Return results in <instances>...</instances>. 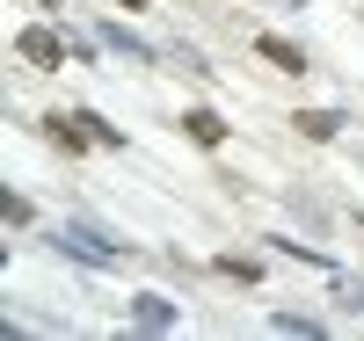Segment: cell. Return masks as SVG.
Returning a JSON list of instances; mask_svg holds the SVG:
<instances>
[{
    "instance_id": "obj_12",
    "label": "cell",
    "mask_w": 364,
    "mask_h": 341,
    "mask_svg": "<svg viewBox=\"0 0 364 341\" xmlns=\"http://www.w3.org/2000/svg\"><path fill=\"white\" fill-rule=\"evenodd\" d=\"M0 211H8V225H29V196H15V189H8V196H0Z\"/></svg>"
},
{
    "instance_id": "obj_16",
    "label": "cell",
    "mask_w": 364,
    "mask_h": 341,
    "mask_svg": "<svg viewBox=\"0 0 364 341\" xmlns=\"http://www.w3.org/2000/svg\"><path fill=\"white\" fill-rule=\"evenodd\" d=\"M44 8H51V0H44Z\"/></svg>"
},
{
    "instance_id": "obj_2",
    "label": "cell",
    "mask_w": 364,
    "mask_h": 341,
    "mask_svg": "<svg viewBox=\"0 0 364 341\" xmlns=\"http://www.w3.org/2000/svg\"><path fill=\"white\" fill-rule=\"evenodd\" d=\"M15 51L29 58V66H66V58H80V37H66V29H22V37H15Z\"/></svg>"
},
{
    "instance_id": "obj_9",
    "label": "cell",
    "mask_w": 364,
    "mask_h": 341,
    "mask_svg": "<svg viewBox=\"0 0 364 341\" xmlns=\"http://www.w3.org/2000/svg\"><path fill=\"white\" fill-rule=\"evenodd\" d=\"M269 327H277V334H306V341H321V334H328V327H321L314 313H277Z\"/></svg>"
},
{
    "instance_id": "obj_4",
    "label": "cell",
    "mask_w": 364,
    "mask_h": 341,
    "mask_svg": "<svg viewBox=\"0 0 364 341\" xmlns=\"http://www.w3.org/2000/svg\"><path fill=\"white\" fill-rule=\"evenodd\" d=\"M255 51H262L277 73H306V51H299V44H284V37H255Z\"/></svg>"
},
{
    "instance_id": "obj_8",
    "label": "cell",
    "mask_w": 364,
    "mask_h": 341,
    "mask_svg": "<svg viewBox=\"0 0 364 341\" xmlns=\"http://www.w3.org/2000/svg\"><path fill=\"white\" fill-rule=\"evenodd\" d=\"M219 276H233V284H262V262L255 255H219Z\"/></svg>"
},
{
    "instance_id": "obj_10",
    "label": "cell",
    "mask_w": 364,
    "mask_h": 341,
    "mask_svg": "<svg viewBox=\"0 0 364 341\" xmlns=\"http://www.w3.org/2000/svg\"><path fill=\"white\" fill-rule=\"evenodd\" d=\"M73 116H80V131L95 138V145H124V131H117V123H102L95 109H73Z\"/></svg>"
},
{
    "instance_id": "obj_13",
    "label": "cell",
    "mask_w": 364,
    "mask_h": 341,
    "mask_svg": "<svg viewBox=\"0 0 364 341\" xmlns=\"http://www.w3.org/2000/svg\"><path fill=\"white\" fill-rule=\"evenodd\" d=\"M343 313H357V320H364V284H343Z\"/></svg>"
},
{
    "instance_id": "obj_15",
    "label": "cell",
    "mask_w": 364,
    "mask_h": 341,
    "mask_svg": "<svg viewBox=\"0 0 364 341\" xmlns=\"http://www.w3.org/2000/svg\"><path fill=\"white\" fill-rule=\"evenodd\" d=\"M291 8H306V0H291Z\"/></svg>"
},
{
    "instance_id": "obj_11",
    "label": "cell",
    "mask_w": 364,
    "mask_h": 341,
    "mask_svg": "<svg viewBox=\"0 0 364 341\" xmlns=\"http://www.w3.org/2000/svg\"><path fill=\"white\" fill-rule=\"evenodd\" d=\"M168 58H175V66H182V73H211V66H204V58H197L190 44H168Z\"/></svg>"
},
{
    "instance_id": "obj_5",
    "label": "cell",
    "mask_w": 364,
    "mask_h": 341,
    "mask_svg": "<svg viewBox=\"0 0 364 341\" xmlns=\"http://www.w3.org/2000/svg\"><path fill=\"white\" fill-rule=\"evenodd\" d=\"M182 131H190L197 145H226V116H211V109H190V116H182Z\"/></svg>"
},
{
    "instance_id": "obj_7",
    "label": "cell",
    "mask_w": 364,
    "mask_h": 341,
    "mask_svg": "<svg viewBox=\"0 0 364 341\" xmlns=\"http://www.w3.org/2000/svg\"><path fill=\"white\" fill-rule=\"evenodd\" d=\"M291 123H299L306 138H336V131H343V116H336V109H299Z\"/></svg>"
},
{
    "instance_id": "obj_6",
    "label": "cell",
    "mask_w": 364,
    "mask_h": 341,
    "mask_svg": "<svg viewBox=\"0 0 364 341\" xmlns=\"http://www.w3.org/2000/svg\"><path fill=\"white\" fill-rule=\"evenodd\" d=\"M102 44H109L117 58H132V66H146V58H154V51H146V44L132 37V29H117V22H102Z\"/></svg>"
},
{
    "instance_id": "obj_14",
    "label": "cell",
    "mask_w": 364,
    "mask_h": 341,
    "mask_svg": "<svg viewBox=\"0 0 364 341\" xmlns=\"http://www.w3.org/2000/svg\"><path fill=\"white\" fill-rule=\"evenodd\" d=\"M117 8H146V0H117Z\"/></svg>"
},
{
    "instance_id": "obj_1",
    "label": "cell",
    "mask_w": 364,
    "mask_h": 341,
    "mask_svg": "<svg viewBox=\"0 0 364 341\" xmlns=\"http://www.w3.org/2000/svg\"><path fill=\"white\" fill-rule=\"evenodd\" d=\"M58 255H73V262H87V269H117V262H124V247H117L109 233H95V225H58Z\"/></svg>"
},
{
    "instance_id": "obj_3",
    "label": "cell",
    "mask_w": 364,
    "mask_h": 341,
    "mask_svg": "<svg viewBox=\"0 0 364 341\" xmlns=\"http://www.w3.org/2000/svg\"><path fill=\"white\" fill-rule=\"evenodd\" d=\"M132 327H139V334H168V327H175V305L154 298V291H139V298H132Z\"/></svg>"
}]
</instances>
